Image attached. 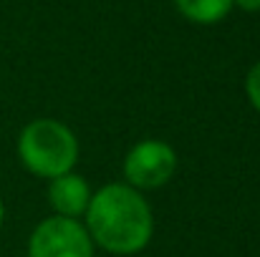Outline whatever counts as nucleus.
Masks as SVG:
<instances>
[{"label":"nucleus","mask_w":260,"mask_h":257,"mask_svg":"<svg viewBox=\"0 0 260 257\" xmlns=\"http://www.w3.org/2000/svg\"><path fill=\"white\" fill-rule=\"evenodd\" d=\"M84 219L91 242L114 255L144 250L154 232L149 202L129 184H106L93 192Z\"/></svg>","instance_id":"obj_1"},{"label":"nucleus","mask_w":260,"mask_h":257,"mask_svg":"<svg viewBox=\"0 0 260 257\" xmlns=\"http://www.w3.org/2000/svg\"><path fill=\"white\" fill-rule=\"evenodd\" d=\"M18 157L23 167L43 179L74 171L79 162V139L56 119H36L18 136Z\"/></svg>","instance_id":"obj_2"},{"label":"nucleus","mask_w":260,"mask_h":257,"mask_svg":"<svg viewBox=\"0 0 260 257\" xmlns=\"http://www.w3.org/2000/svg\"><path fill=\"white\" fill-rule=\"evenodd\" d=\"M28 257H93V242L79 219L53 214L33 230Z\"/></svg>","instance_id":"obj_3"},{"label":"nucleus","mask_w":260,"mask_h":257,"mask_svg":"<svg viewBox=\"0 0 260 257\" xmlns=\"http://www.w3.org/2000/svg\"><path fill=\"white\" fill-rule=\"evenodd\" d=\"M177 171V152L162 139H144L134 144L124 159V179L129 187L157 189L165 187Z\"/></svg>","instance_id":"obj_4"},{"label":"nucleus","mask_w":260,"mask_h":257,"mask_svg":"<svg viewBox=\"0 0 260 257\" xmlns=\"http://www.w3.org/2000/svg\"><path fill=\"white\" fill-rule=\"evenodd\" d=\"M48 202H51L56 217L79 219L86 214V207L91 202V187L76 171L61 174V176L51 179V184H48Z\"/></svg>","instance_id":"obj_5"},{"label":"nucleus","mask_w":260,"mask_h":257,"mask_svg":"<svg viewBox=\"0 0 260 257\" xmlns=\"http://www.w3.org/2000/svg\"><path fill=\"white\" fill-rule=\"evenodd\" d=\"M174 5L187 20L200 25H212L230 13L233 0H174Z\"/></svg>","instance_id":"obj_6"},{"label":"nucleus","mask_w":260,"mask_h":257,"mask_svg":"<svg viewBox=\"0 0 260 257\" xmlns=\"http://www.w3.org/2000/svg\"><path fill=\"white\" fill-rule=\"evenodd\" d=\"M245 93H248L250 106L260 114V61L248 71V79H245Z\"/></svg>","instance_id":"obj_7"},{"label":"nucleus","mask_w":260,"mask_h":257,"mask_svg":"<svg viewBox=\"0 0 260 257\" xmlns=\"http://www.w3.org/2000/svg\"><path fill=\"white\" fill-rule=\"evenodd\" d=\"M233 5H238V8H243V10H248V13L260 10V0H233Z\"/></svg>","instance_id":"obj_8"},{"label":"nucleus","mask_w":260,"mask_h":257,"mask_svg":"<svg viewBox=\"0 0 260 257\" xmlns=\"http://www.w3.org/2000/svg\"><path fill=\"white\" fill-rule=\"evenodd\" d=\"M3 219H5V207H3V199H0V227H3Z\"/></svg>","instance_id":"obj_9"}]
</instances>
